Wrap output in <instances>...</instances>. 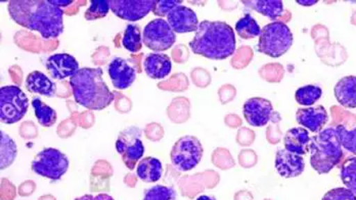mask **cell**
Instances as JSON below:
<instances>
[{
  "instance_id": "35",
  "label": "cell",
  "mask_w": 356,
  "mask_h": 200,
  "mask_svg": "<svg viewBox=\"0 0 356 200\" xmlns=\"http://www.w3.org/2000/svg\"><path fill=\"white\" fill-rule=\"evenodd\" d=\"M75 200H115L111 195L106 193H101L97 195H84V197H78Z\"/></svg>"
},
{
  "instance_id": "14",
  "label": "cell",
  "mask_w": 356,
  "mask_h": 200,
  "mask_svg": "<svg viewBox=\"0 0 356 200\" xmlns=\"http://www.w3.org/2000/svg\"><path fill=\"white\" fill-rule=\"evenodd\" d=\"M45 66L49 75L60 81L73 77L80 69L77 60L68 53H56L49 56Z\"/></svg>"
},
{
  "instance_id": "30",
  "label": "cell",
  "mask_w": 356,
  "mask_h": 200,
  "mask_svg": "<svg viewBox=\"0 0 356 200\" xmlns=\"http://www.w3.org/2000/svg\"><path fill=\"white\" fill-rule=\"evenodd\" d=\"M177 191L172 187L156 185L145 191L143 200H177Z\"/></svg>"
},
{
  "instance_id": "23",
  "label": "cell",
  "mask_w": 356,
  "mask_h": 200,
  "mask_svg": "<svg viewBox=\"0 0 356 200\" xmlns=\"http://www.w3.org/2000/svg\"><path fill=\"white\" fill-rule=\"evenodd\" d=\"M243 4L268 17L271 21L277 22L284 12V3L281 0H250L243 1Z\"/></svg>"
},
{
  "instance_id": "2",
  "label": "cell",
  "mask_w": 356,
  "mask_h": 200,
  "mask_svg": "<svg viewBox=\"0 0 356 200\" xmlns=\"http://www.w3.org/2000/svg\"><path fill=\"white\" fill-rule=\"evenodd\" d=\"M188 45L197 56L214 60H227L236 52V33L225 22L203 21Z\"/></svg>"
},
{
  "instance_id": "33",
  "label": "cell",
  "mask_w": 356,
  "mask_h": 200,
  "mask_svg": "<svg viewBox=\"0 0 356 200\" xmlns=\"http://www.w3.org/2000/svg\"><path fill=\"white\" fill-rule=\"evenodd\" d=\"M182 1L180 0H158L154 6L153 14L155 16L163 17L168 16L175 8L181 6Z\"/></svg>"
},
{
  "instance_id": "10",
  "label": "cell",
  "mask_w": 356,
  "mask_h": 200,
  "mask_svg": "<svg viewBox=\"0 0 356 200\" xmlns=\"http://www.w3.org/2000/svg\"><path fill=\"white\" fill-rule=\"evenodd\" d=\"M143 40L147 49L154 51H166L175 45L177 35L168 22L158 17L145 26Z\"/></svg>"
},
{
  "instance_id": "19",
  "label": "cell",
  "mask_w": 356,
  "mask_h": 200,
  "mask_svg": "<svg viewBox=\"0 0 356 200\" xmlns=\"http://www.w3.org/2000/svg\"><path fill=\"white\" fill-rule=\"evenodd\" d=\"M312 137L309 132L303 127L292 128L288 130L284 137V145L285 149L293 153L304 156L309 151Z\"/></svg>"
},
{
  "instance_id": "22",
  "label": "cell",
  "mask_w": 356,
  "mask_h": 200,
  "mask_svg": "<svg viewBox=\"0 0 356 200\" xmlns=\"http://www.w3.org/2000/svg\"><path fill=\"white\" fill-rule=\"evenodd\" d=\"M162 162L158 158L147 156L140 160V164L136 167L138 177L145 183H155L159 181L163 176Z\"/></svg>"
},
{
  "instance_id": "29",
  "label": "cell",
  "mask_w": 356,
  "mask_h": 200,
  "mask_svg": "<svg viewBox=\"0 0 356 200\" xmlns=\"http://www.w3.org/2000/svg\"><path fill=\"white\" fill-rule=\"evenodd\" d=\"M341 180L356 195V156L347 158L341 167Z\"/></svg>"
},
{
  "instance_id": "9",
  "label": "cell",
  "mask_w": 356,
  "mask_h": 200,
  "mask_svg": "<svg viewBox=\"0 0 356 200\" xmlns=\"http://www.w3.org/2000/svg\"><path fill=\"white\" fill-rule=\"evenodd\" d=\"M142 136V129L131 126L121 131L117 138V152L120 154L123 162L130 171L136 169V165L138 160H142L145 153Z\"/></svg>"
},
{
  "instance_id": "13",
  "label": "cell",
  "mask_w": 356,
  "mask_h": 200,
  "mask_svg": "<svg viewBox=\"0 0 356 200\" xmlns=\"http://www.w3.org/2000/svg\"><path fill=\"white\" fill-rule=\"evenodd\" d=\"M108 74L113 86L119 90L129 88L136 79V67L123 58H113L108 66Z\"/></svg>"
},
{
  "instance_id": "11",
  "label": "cell",
  "mask_w": 356,
  "mask_h": 200,
  "mask_svg": "<svg viewBox=\"0 0 356 200\" xmlns=\"http://www.w3.org/2000/svg\"><path fill=\"white\" fill-rule=\"evenodd\" d=\"M115 16L125 21L136 22L153 12L156 0H108Z\"/></svg>"
},
{
  "instance_id": "21",
  "label": "cell",
  "mask_w": 356,
  "mask_h": 200,
  "mask_svg": "<svg viewBox=\"0 0 356 200\" xmlns=\"http://www.w3.org/2000/svg\"><path fill=\"white\" fill-rule=\"evenodd\" d=\"M334 94L341 106L356 108V76H346L339 80L334 88Z\"/></svg>"
},
{
  "instance_id": "20",
  "label": "cell",
  "mask_w": 356,
  "mask_h": 200,
  "mask_svg": "<svg viewBox=\"0 0 356 200\" xmlns=\"http://www.w3.org/2000/svg\"><path fill=\"white\" fill-rule=\"evenodd\" d=\"M26 88L29 92L54 97L56 93V85L42 72L34 71L26 78Z\"/></svg>"
},
{
  "instance_id": "12",
  "label": "cell",
  "mask_w": 356,
  "mask_h": 200,
  "mask_svg": "<svg viewBox=\"0 0 356 200\" xmlns=\"http://www.w3.org/2000/svg\"><path fill=\"white\" fill-rule=\"evenodd\" d=\"M243 115L252 127H264L273 117V103L270 100L262 97H252L245 102Z\"/></svg>"
},
{
  "instance_id": "5",
  "label": "cell",
  "mask_w": 356,
  "mask_h": 200,
  "mask_svg": "<svg viewBox=\"0 0 356 200\" xmlns=\"http://www.w3.org/2000/svg\"><path fill=\"white\" fill-rule=\"evenodd\" d=\"M294 37L284 22H273L261 29L258 50L273 58H281L293 45Z\"/></svg>"
},
{
  "instance_id": "6",
  "label": "cell",
  "mask_w": 356,
  "mask_h": 200,
  "mask_svg": "<svg viewBox=\"0 0 356 200\" xmlns=\"http://www.w3.org/2000/svg\"><path fill=\"white\" fill-rule=\"evenodd\" d=\"M29 99L16 85L0 88V119L3 124L12 125L21 121L27 114Z\"/></svg>"
},
{
  "instance_id": "28",
  "label": "cell",
  "mask_w": 356,
  "mask_h": 200,
  "mask_svg": "<svg viewBox=\"0 0 356 200\" xmlns=\"http://www.w3.org/2000/svg\"><path fill=\"white\" fill-rule=\"evenodd\" d=\"M321 95H323V90L321 87L316 85H305L296 91L295 99L300 106L309 108L321 99Z\"/></svg>"
},
{
  "instance_id": "1",
  "label": "cell",
  "mask_w": 356,
  "mask_h": 200,
  "mask_svg": "<svg viewBox=\"0 0 356 200\" xmlns=\"http://www.w3.org/2000/svg\"><path fill=\"white\" fill-rule=\"evenodd\" d=\"M8 10L15 23L38 32L45 40L58 38L64 32V10L49 0H10Z\"/></svg>"
},
{
  "instance_id": "38",
  "label": "cell",
  "mask_w": 356,
  "mask_h": 200,
  "mask_svg": "<svg viewBox=\"0 0 356 200\" xmlns=\"http://www.w3.org/2000/svg\"><path fill=\"white\" fill-rule=\"evenodd\" d=\"M197 200H216L213 197H209V195H201L197 197Z\"/></svg>"
},
{
  "instance_id": "8",
  "label": "cell",
  "mask_w": 356,
  "mask_h": 200,
  "mask_svg": "<svg viewBox=\"0 0 356 200\" xmlns=\"http://www.w3.org/2000/svg\"><path fill=\"white\" fill-rule=\"evenodd\" d=\"M68 158L66 154L56 149H45L36 154L32 162V171L41 177L47 178L51 181L62 179L69 169Z\"/></svg>"
},
{
  "instance_id": "17",
  "label": "cell",
  "mask_w": 356,
  "mask_h": 200,
  "mask_svg": "<svg viewBox=\"0 0 356 200\" xmlns=\"http://www.w3.org/2000/svg\"><path fill=\"white\" fill-rule=\"evenodd\" d=\"M329 119V114L323 106L299 108L296 112L297 123L312 133L318 134L323 131Z\"/></svg>"
},
{
  "instance_id": "36",
  "label": "cell",
  "mask_w": 356,
  "mask_h": 200,
  "mask_svg": "<svg viewBox=\"0 0 356 200\" xmlns=\"http://www.w3.org/2000/svg\"><path fill=\"white\" fill-rule=\"evenodd\" d=\"M49 2L54 4V6L62 8H65V6H70V4L73 3V0H49Z\"/></svg>"
},
{
  "instance_id": "32",
  "label": "cell",
  "mask_w": 356,
  "mask_h": 200,
  "mask_svg": "<svg viewBox=\"0 0 356 200\" xmlns=\"http://www.w3.org/2000/svg\"><path fill=\"white\" fill-rule=\"evenodd\" d=\"M336 129H337L339 138H340L343 149L351 152L356 156V128L348 130L344 126L339 125L336 127Z\"/></svg>"
},
{
  "instance_id": "7",
  "label": "cell",
  "mask_w": 356,
  "mask_h": 200,
  "mask_svg": "<svg viewBox=\"0 0 356 200\" xmlns=\"http://www.w3.org/2000/svg\"><path fill=\"white\" fill-rule=\"evenodd\" d=\"M203 153V145L197 137L184 136L173 145L170 152L171 164L177 171H192L201 162Z\"/></svg>"
},
{
  "instance_id": "16",
  "label": "cell",
  "mask_w": 356,
  "mask_h": 200,
  "mask_svg": "<svg viewBox=\"0 0 356 200\" xmlns=\"http://www.w3.org/2000/svg\"><path fill=\"white\" fill-rule=\"evenodd\" d=\"M167 22L172 28L173 31L177 34L197 32L200 24L196 12L192 8L182 6V4L175 8L167 16Z\"/></svg>"
},
{
  "instance_id": "4",
  "label": "cell",
  "mask_w": 356,
  "mask_h": 200,
  "mask_svg": "<svg viewBox=\"0 0 356 200\" xmlns=\"http://www.w3.org/2000/svg\"><path fill=\"white\" fill-rule=\"evenodd\" d=\"M343 147L336 128L330 127L312 137L310 165L318 174H327L343 158Z\"/></svg>"
},
{
  "instance_id": "34",
  "label": "cell",
  "mask_w": 356,
  "mask_h": 200,
  "mask_svg": "<svg viewBox=\"0 0 356 200\" xmlns=\"http://www.w3.org/2000/svg\"><path fill=\"white\" fill-rule=\"evenodd\" d=\"M321 200H356V195L346 187H339L325 193Z\"/></svg>"
},
{
  "instance_id": "24",
  "label": "cell",
  "mask_w": 356,
  "mask_h": 200,
  "mask_svg": "<svg viewBox=\"0 0 356 200\" xmlns=\"http://www.w3.org/2000/svg\"><path fill=\"white\" fill-rule=\"evenodd\" d=\"M18 147L8 134L0 132V169H6L16 160Z\"/></svg>"
},
{
  "instance_id": "37",
  "label": "cell",
  "mask_w": 356,
  "mask_h": 200,
  "mask_svg": "<svg viewBox=\"0 0 356 200\" xmlns=\"http://www.w3.org/2000/svg\"><path fill=\"white\" fill-rule=\"evenodd\" d=\"M297 2H298L299 4H301V6H310L318 3V0H314V1H304V0H298Z\"/></svg>"
},
{
  "instance_id": "26",
  "label": "cell",
  "mask_w": 356,
  "mask_h": 200,
  "mask_svg": "<svg viewBox=\"0 0 356 200\" xmlns=\"http://www.w3.org/2000/svg\"><path fill=\"white\" fill-rule=\"evenodd\" d=\"M236 32L245 40L259 37L261 28L255 19L250 14L244 15L236 24Z\"/></svg>"
},
{
  "instance_id": "15",
  "label": "cell",
  "mask_w": 356,
  "mask_h": 200,
  "mask_svg": "<svg viewBox=\"0 0 356 200\" xmlns=\"http://www.w3.org/2000/svg\"><path fill=\"white\" fill-rule=\"evenodd\" d=\"M275 167L282 177L290 179L303 174L305 160L302 156L293 153L286 149H280L275 154Z\"/></svg>"
},
{
  "instance_id": "18",
  "label": "cell",
  "mask_w": 356,
  "mask_h": 200,
  "mask_svg": "<svg viewBox=\"0 0 356 200\" xmlns=\"http://www.w3.org/2000/svg\"><path fill=\"white\" fill-rule=\"evenodd\" d=\"M145 74L154 80H163L170 75L172 62L170 56L164 53H149L143 62Z\"/></svg>"
},
{
  "instance_id": "25",
  "label": "cell",
  "mask_w": 356,
  "mask_h": 200,
  "mask_svg": "<svg viewBox=\"0 0 356 200\" xmlns=\"http://www.w3.org/2000/svg\"><path fill=\"white\" fill-rule=\"evenodd\" d=\"M31 103L34 108V112H35L37 121H38V123L40 124L41 126L45 128H49L56 124L58 116H56V112L53 108L45 104L44 102L40 99H38V97H34V99H32Z\"/></svg>"
},
{
  "instance_id": "27",
  "label": "cell",
  "mask_w": 356,
  "mask_h": 200,
  "mask_svg": "<svg viewBox=\"0 0 356 200\" xmlns=\"http://www.w3.org/2000/svg\"><path fill=\"white\" fill-rule=\"evenodd\" d=\"M122 45L128 51L136 53L143 47V36L140 26L129 24L126 27L124 36L122 38Z\"/></svg>"
},
{
  "instance_id": "3",
  "label": "cell",
  "mask_w": 356,
  "mask_h": 200,
  "mask_svg": "<svg viewBox=\"0 0 356 200\" xmlns=\"http://www.w3.org/2000/svg\"><path fill=\"white\" fill-rule=\"evenodd\" d=\"M101 67H82L70 78L74 99L91 110H103L111 106L115 95L108 89Z\"/></svg>"
},
{
  "instance_id": "31",
  "label": "cell",
  "mask_w": 356,
  "mask_h": 200,
  "mask_svg": "<svg viewBox=\"0 0 356 200\" xmlns=\"http://www.w3.org/2000/svg\"><path fill=\"white\" fill-rule=\"evenodd\" d=\"M110 8L108 0H91L90 6L86 10L84 17L86 21L103 19V17H107Z\"/></svg>"
}]
</instances>
